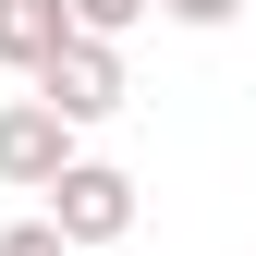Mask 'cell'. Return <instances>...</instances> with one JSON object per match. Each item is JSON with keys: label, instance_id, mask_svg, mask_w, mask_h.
<instances>
[{"label": "cell", "instance_id": "cell-1", "mask_svg": "<svg viewBox=\"0 0 256 256\" xmlns=\"http://www.w3.org/2000/svg\"><path fill=\"white\" fill-rule=\"evenodd\" d=\"M49 232L74 244V256H98V244H122L134 232V171H110V158H61V183H49Z\"/></svg>", "mask_w": 256, "mask_h": 256}, {"label": "cell", "instance_id": "cell-5", "mask_svg": "<svg viewBox=\"0 0 256 256\" xmlns=\"http://www.w3.org/2000/svg\"><path fill=\"white\" fill-rule=\"evenodd\" d=\"M61 12H74V37H134L158 0H61Z\"/></svg>", "mask_w": 256, "mask_h": 256}, {"label": "cell", "instance_id": "cell-2", "mask_svg": "<svg viewBox=\"0 0 256 256\" xmlns=\"http://www.w3.org/2000/svg\"><path fill=\"white\" fill-rule=\"evenodd\" d=\"M24 86H37V98L74 122V134H86V122H110L122 98H134V74H122V37H61V49H49Z\"/></svg>", "mask_w": 256, "mask_h": 256}, {"label": "cell", "instance_id": "cell-6", "mask_svg": "<svg viewBox=\"0 0 256 256\" xmlns=\"http://www.w3.org/2000/svg\"><path fill=\"white\" fill-rule=\"evenodd\" d=\"M158 12H171V24H196V37H220V24H232L244 0H158Z\"/></svg>", "mask_w": 256, "mask_h": 256}, {"label": "cell", "instance_id": "cell-7", "mask_svg": "<svg viewBox=\"0 0 256 256\" xmlns=\"http://www.w3.org/2000/svg\"><path fill=\"white\" fill-rule=\"evenodd\" d=\"M0 256H74V244H61L49 220H12V232H0Z\"/></svg>", "mask_w": 256, "mask_h": 256}, {"label": "cell", "instance_id": "cell-3", "mask_svg": "<svg viewBox=\"0 0 256 256\" xmlns=\"http://www.w3.org/2000/svg\"><path fill=\"white\" fill-rule=\"evenodd\" d=\"M61 158H74V122L49 98H0V183H12V196H49Z\"/></svg>", "mask_w": 256, "mask_h": 256}, {"label": "cell", "instance_id": "cell-4", "mask_svg": "<svg viewBox=\"0 0 256 256\" xmlns=\"http://www.w3.org/2000/svg\"><path fill=\"white\" fill-rule=\"evenodd\" d=\"M61 37H74V12H61V0H0V61H12V74H37Z\"/></svg>", "mask_w": 256, "mask_h": 256}]
</instances>
